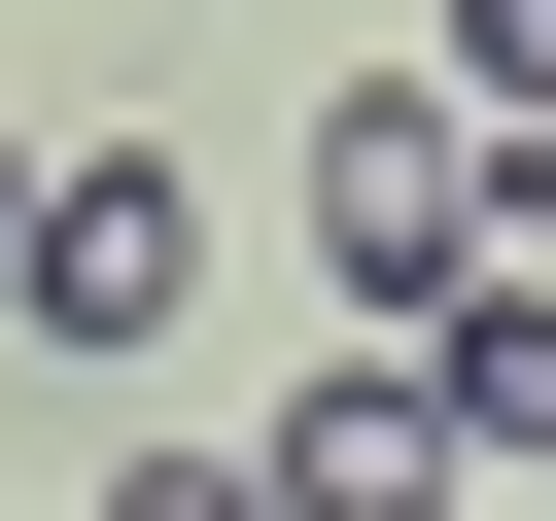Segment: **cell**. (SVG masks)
Masks as SVG:
<instances>
[{
	"mask_svg": "<svg viewBox=\"0 0 556 521\" xmlns=\"http://www.w3.org/2000/svg\"><path fill=\"white\" fill-rule=\"evenodd\" d=\"M313 278H348L382 347H452V313L521 278V139H486L452 69H382V104H313Z\"/></svg>",
	"mask_w": 556,
	"mask_h": 521,
	"instance_id": "1",
	"label": "cell"
},
{
	"mask_svg": "<svg viewBox=\"0 0 556 521\" xmlns=\"http://www.w3.org/2000/svg\"><path fill=\"white\" fill-rule=\"evenodd\" d=\"M174 278H208V174H174V139H70V174H35V243H0V313H35V347H174Z\"/></svg>",
	"mask_w": 556,
	"mask_h": 521,
	"instance_id": "2",
	"label": "cell"
},
{
	"mask_svg": "<svg viewBox=\"0 0 556 521\" xmlns=\"http://www.w3.org/2000/svg\"><path fill=\"white\" fill-rule=\"evenodd\" d=\"M452 486H486V452H452V382H417V347H348V382L278 417V521H452Z\"/></svg>",
	"mask_w": 556,
	"mask_h": 521,
	"instance_id": "3",
	"label": "cell"
},
{
	"mask_svg": "<svg viewBox=\"0 0 556 521\" xmlns=\"http://www.w3.org/2000/svg\"><path fill=\"white\" fill-rule=\"evenodd\" d=\"M417 382H452V452H486V486H556V278H486Z\"/></svg>",
	"mask_w": 556,
	"mask_h": 521,
	"instance_id": "4",
	"label": "cell"
},
{
	"mask_svg": "<svg viewBox=\"0 0 556 521\" xmlns=\"http://www.w3.org/2000/svg\"><path fill=\"white\" fill-rule=\"evenodd\" d=\"M452 104H486V139H556V0H452Z\"/></svg>",
	"mask_w": 556,
	"mask_h": 521,
	"instance_id": "5",
	"label": "cell"
},
{
	"mask_svg": "<svg viewBox=\"0 0 556 521\" xmlns=\"http://www.w3.org/2000/svg\"><path fill=\"white\" fill-rule=\"evenodd\" d=\"M104 521H278V452H139V486H104Z\"/></svg>",
	"mask_w": 556,
	"mask_h": 521,
	"instance_id": "6",
	"label": "cell"
}]
</instances>
